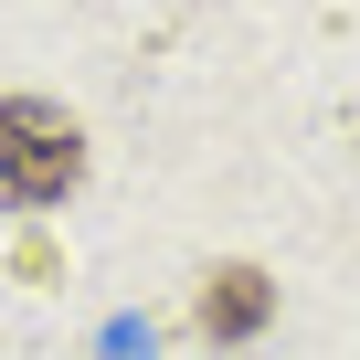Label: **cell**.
Listing matches in <instances>:
<instances>
[{"instance_id": "6da1fadb", "label": "cell", "mask_w": 360, "mask_h": 360, "mask_svg": "<svg viewBox=\"0 0 360 360\" xmlns=\"http://www.w3.org/2000/svg\"><path fill=\"white\" fill-rule=\"evenodd\" d=\"M85 180V127L53 96H0V212H53Z\"/></svg>"}, {"instance_id": "7a4b0ae2", "label": "cell", "mask_w": 360, "mask_h": 360, "mask_svg": "<svg viewBox=\"0 0 360 360\" xmlns=\"http://www.w3.org/2000/svg\"><path fill=\"white\" fill-rule=\"evenodd\" d=\"M265 328H276V276H265L255 255H212L202 286H191V339H212V349H255Z\"/></svg>"}]
</instances>
